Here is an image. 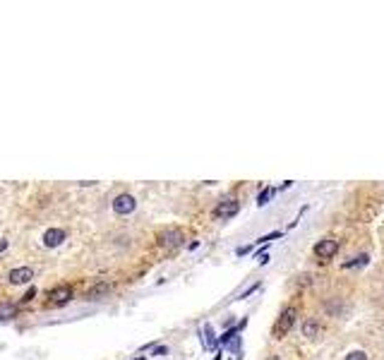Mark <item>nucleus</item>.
I'll list each match as a JSON object with an SVG mask.
<instances>
[{"mask_svg": "<svg viewBox=\"0 0 384 360\" xmlns=\"http://www.w3.org/2000/svg\"><path fill=\"white\" fill-rule=\"evenodd\" d=\"M296 319H298V307L288 305L284 312H281V317L276 319V324H274V336H276V338L286 336V334L291 331V327L296 324Z\"/></svg>", "mask_w": 384, "mask_h": 360, "instance_id": "nucleus-1", "label": "nucleus"}, {"mask_svg": "<svg viewBox=\"0 0 384 360\" xmlns=\"http://www.w3.org/2000/svg\"><path fill=\"white\" fill-rule=\"evenodd\" d=\"M238 211H240V202H238V199H223V202L216 204L214 216L216 218H230V216H235Z\"/></svg>", "mask_w": 384, "mask_h": 360, "instance_id": "nucleus-2", "label": "nucleus"}, {"mask_svg": "<svg viewBox=\"0 0 384 360\" xmlns=\"http://www.w3.org/2000/svg\"><path fill=\"white\" fill-rule=\"evenodd\" d=\"M135 207H137V202H135V197L132 195H118L115 199H113V211L115 214H120V216H125V214H132L135 211Z\"/></svg>", "mask_w": 384, "mask_h": 360, "instance_id": "nucleus-3", "label": "nucleus"}, {"mask_svg": "<svg viewBox=\"0 0 384 360\" xmlns=\"http://www.w3.org/2000/svg\"><path fill=\"white\" fill-rule=\"evenodd\" d=\"M336 252H339V240L324 238L315 245V255H317L319 260H329V257H334Z\"/></svg>", "mask_w": 384, "mask_h": 360, "instance_id": "nucleus-4", "label": "nucleus"}, {"mask_svg": "<svg viewBox=\"0 0 384 360\" xmlns=\"http://www.w3.org/2000/svg\"><path fill=\"white\" fill-rule=\"evenodd\" d=\"M159 243H161L164 248H178V245L183 243V233L178 228H168L159 235Z\"/></svg>", "mask_w": 384, "mask_h": 360, "instance_id": "nucleus-5", "label": "nucleus"}, {"mask_svg": "<svg viewBox=\"0 0 384 360\" xmlns=\"http://www.w3.org/2000/svg\"><path fill=\"white\" fill-rule=\"evenodd\" d=\"M34 279V272L29 267H20V269H12L10 272V284L12 286H22V284H29Z\"/></svg>", "mask_w": 384, "mask_h": 360, "instance_id": "nucleus-6", "label": "nucleus"}, {"mask_svg": "<svg viewBox=\"0 0 384 360\" xmlns=\"http://www.w3.org/2000/svg\"><path fill=\"white\" fill-rule=\"evenodd\" d=\"M48 298H51V305H63V303H67L72 298V288L70 286H58V288H53L48 293Z\"/></svg>", "mask_w": 384, "mask_h": 360, "instance_id": "nucleus-7", "label": "nucleus"}, {"mask_svg": "<svg viewBox=\"0 0 384 360\" xmlns=\"http://www.w3.org/2000/svg\"><path fill=\"white\" fill-rule=\"evenodd\" d=\"M63 240H65V230L63 228H48L44 233L46 248H58V245H63Z\"/></svg>", "mask_w": 384, "mask_h": 360, "instance_id": "nucleus-8", "label": "nucleus"}, {"mask_svg": "<svg viewBox=\"0 0 384 360\" xmlns=\"http://www.w3.org/2000/svg\"><path fill=\"white\" fill-rule=\"evenodd\" d=\"M303 334H305V336H310V338H315L319 334V324L315 322V319H307L305 324H303Z\"/></svg>", "mask_w": 384, "mask_h": 360, "instance_id": "nucleus-9", "label": "nucleus"}, {"mask_svg": "<svg viewBox=\"0 0 384 360\" xmlns=\"http://www.w3.org/2000/svg\"><path fill=\"white\" fill-rule=\"evenodd\" d=\"M15 315H17V305H12V303H3L0 305V319H12Z\"/></svg>", "mask_w": 384, "mask_h": 360, "instance_id": "nucleus-10", "label": "nucleus"}, {"mask_svg": "<svg viewBox=\"0 0 384 360\" xmlns=\"http://www.w3.org/2000/svg\"><path fill=\"white\" fill-rule=\"evenodd\" d=\"M214 346H216L214 329H211V324H204V348H214Z\"/></svg>", "mask_w": 384, "mask_h": 360, "instance_id": "nucleus-11", "label": "nucleus"}, {"mask_svg": "<svg viewBox=\"0 0 384 360\" xmlns=\"http://www.w3.org/2000/svg\"><path fill=\"white\" fill-rule=\"evenodd\" d=\"M272 195H276V187H264L262 192L257 195V204H260V207H264V204L269 202V197H272Z\"/></svg>", "mask_w": 384, "mask_h": 360, "instance_id": "nucleus-12", "label": "nucleus"}, {"mask_svg": "<svg viewBox=\"0 0 384 360\" xmlns=\"http://www.w3.org/2000/svg\"><path fill=\"white\" fill-rule=\"evenodd\" d=\"M370 262V257L367 255H360V257H353V260H348V262H343V269H351V267H362V264H367Z\"/></svg>", "mask_w": 384, "mask_h": 360, "instance_id": "nucleus-13", "label": "nucleus"}, {"mask_svg": "<svg viewBox=\"0 0 384 360\" xmlns=\"http://www.w3.org/2000/svg\"><path fill=\"white\" fill-rule=\"evenodd\" d=\"M110 291V284H96L91 291H89V298H96V295H103Z\"/></svg>", "mask_w": 384, "mask_h": 360, "instance_id": "nucleus-14", "label": "nucleus"}, {"mask_svg": "<svg viewBox=\"0 0 384 360\" xmlns=\"http://www.w3.org/2000/svg\"><path fill=\"white\" fill-rule=\"evenodd\" d=\"M235 336H238V329H228V331H226V334L219 338V343H221V346H228V343H230V341H233Z\"/></svg>", "mask_w": 384, "mask_h": 360, "instance_id": "nucleus-15", "label": "nucleus"}, {"mask_svg": "<svg viewBox=\"0 0 384 360\" xmlns=\"http://www.w3.org/2000/svg\"><path fill=\"white\" fill-rule=\"evenodd\" d=\"M276 238H281V230H274V233H267V235H262V238L257 240V243H260V245H269V243H272V240H276Z\"/></svg>", "mask_w": 384, "mask_h": 360, "instance_id": "nucleus-16", "label": "nucleus"}, {"mask_svg": "<svg viewBox=\"0 0 384 360\" xmlns=\"http://www.w3.org/2000/svg\"><path fill=\"white\" fill-rule=\"evenodd\" d=\"M346 360H367V355H365L362 350H353V353L346 355Z\"/></svg>", "mask_w": 384, "mask_h": 360, "instance_id": "nucleus-17", "label": "nucleus"}, {"mask_svg": "<svg viewBox=\"0 0 384 360\" xmlns=\"http://www.w3.org/2000/svg\"><path fill=\"white\" fill-rule=\"evenodd\" d=\"M34 295H36V288H29V291H27V295H24V298H22V303H29V300H32Z\"/></svg>", "mask_w": 384, "mask_h": 360, "instance_id": "nucleus-18", "label": "nucleus"}, {"mask_svg": "<svg viewBox=\"0 0 384 360\" xmlns=\"http://www.w3.org/2000/svg\"><path fill=\"white\" fill-rule=\"evenodd\" d=\"M257 260H260V264H267V262H269V255H267V252H260V255H257Z\"/></svg>", "mask_w": 384, "mask_h": 360, "instance_id": "nucleus-19", "label": "nucleus"}, {"mask_svg": "<svg viewBox=\"0 0 384 360\" xmlns=\"http://www.w3.org/2000/svg\"><path fill=\"white\" fill-rule=\"evenodd\" d=\"M257 288H260V284H254V286H250V288H247V291H245V293H242L240 298H247V295H250V293H254V291H257Z\"/></svg>", "mask_w": 384, "mask_h": 360, "instance_id": "nucleus-20", "label": "nucleus"}, {"mask_svg": "<svg viewBox=\"0 0 384 360\" xmlns=\"http://www.w3.org/2000/svg\"><path fill=\"white\" fill-rule=\"evenodd\" d=\"M166 353H168V348H166V346H159V348H156V355H166Z\"/></svg>", "mask_w": 384, "mask_h": 360, "instance_id": "nucleus-21", "label": "nucleus"}, {"mask_svg": "<svg viewBox=\"0 0 384 360\" xmlns=\"http://www.w3.org/2000/svg\"><path fill=\"white\" fill-rule=\"evenodd\" d=\"M235 252H238V255H247V252H250V248H238Z\"/></svg>", "mask_w": 384, "mask_h": 360, "instance_id": "nucleus-22", "label": "nucleus"}, {"mask_svg": "<svg viewBox=\"0 0 384 360\" xmlns=\"http://www.w3.org/2000/svg\"><path fill=\"white\" fill-rule=\"evenodd\" d=\"M5 248H8V240H3V243H0V252L5 250Z\"/></svg>", "mask_w": 384, "mask_h": 360, "instance_id": "nucleus-23", "label": "nucleus"}, {"mask_svg": "<svg viewBox=\"0 0 384 360\" xmlns=\"http://www.w3.org/2000/svg\"><path fill=\"white\" fill-rule=\"evenodd\" d=\"M269 360H281V358H279V355H272V358H269Z\"/></svg>", "mask_w": 384, "mask_h": 360, "instance_id": "nucleus-24", "label": "nucleus"}, {"mask_svg": "<svg viewBox=\"0 0 384 360\" xmlns=\"http://www.w3.org/2000/svg\"><path fill=\"white\" fill-rule=\"evenodd\" d=\"M135 360H144V358H135Z\"/></svg>", "mask_w": 384, "mask_h": 360, "instance_id": "nucleus-25", "label": "nucleus"}]
</instances>
